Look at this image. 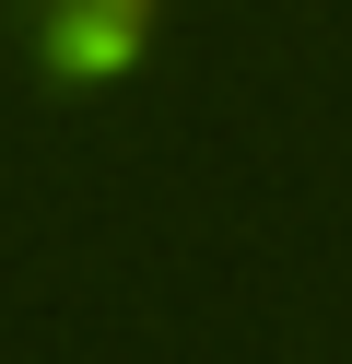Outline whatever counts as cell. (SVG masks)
<instances>
[{"mask_svg":"<svg viewBox=\"0 0 352 364\" xmlns=\"http://www.w3.org/2000/svg\"><path fill=\"white\" fill-rule=\"evenodd\" d=\"M176 0H12V48L47 95H117L164 48Z\"/></svg>","mask_w":352,"mask_h":364,"instance_id":"obj_1","label":"cell"}]
</instances>
